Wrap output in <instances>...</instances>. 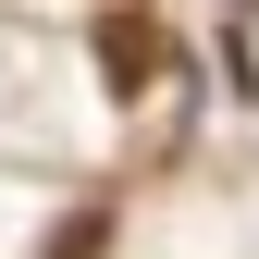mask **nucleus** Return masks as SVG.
Listing matches in <instances>:
<instances>
[{"label": "nucleus", "mask_w": 259, "mask_h": 259, "mask_svg": "<svg viewBox=\"0 0 259 259\" xmlns=\"http://www.w3.org/2000/svg\"><path fill=\"white\" fill-rule=\"evenodd\" d=\"M99 62H111V87H148V74H160V37H148L136 13H111V25H99Z\"/></svg>", "instance_id": "f257e3e1"}, {"label": "nucleus", "mask_w": 259, "mask_h": 259, "mask_svg": "<svg viewBox=\"0 0 259 259\" xmlns=\"http://www.w3.org/2000/svg\"><path fill=\"white\" fill-rule=\"evenodd\" d=\"M99 235H111V222H99V210H74V222H62V247H50V259H99Z\"/></svg>", "instance_id": "f03ea898"}]
</instances>
